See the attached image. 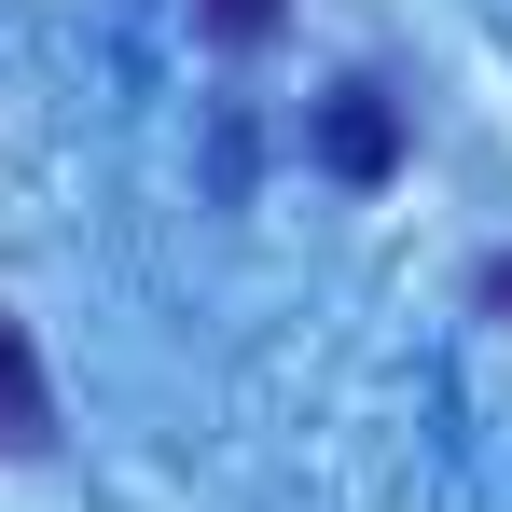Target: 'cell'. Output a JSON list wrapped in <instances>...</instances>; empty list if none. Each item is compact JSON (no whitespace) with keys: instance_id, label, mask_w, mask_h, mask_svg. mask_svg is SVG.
<instances>
[{"instance_id":"1","label":"cell","mask_w":512,"mask_h":512,"mask_svg":"<svg viewBox=\"0 0 512 512\" xmlns=\"http://www.w3.org/2000/svg\"><path fill=\"white\" fill-rule=\"evenodd\" d=\"M319 167H333V180H388V167H402L388 84H333V97H319Z\"/></svg>"},{"instance_id":"2","label":"cell","mask_w":512,"mask_h":512,"mask_svg":"<svg viewBox=\"0 0 512 512\" xmlns=\"http://www.w3.org/2000/svg\"><path fill=\"white\" fill-rule=\"evenodd\" d=\"M42 443H56V374H42L28 319H0V457H42Z\"/></svg>"},{"instance_id":"3","label":"cell","mask_w":512,"mask_h":512,"mask_svg":"<svg viewBox=\"0 0 512 512\" xmlns=\"http://www.w3.org/2000/svg\"><path fill=\"white\" fill-rule=\"evenodd\" d=\"M194 28L250 56V42H277V28H291V0H194Z\"/></svg>"}]
</instances>
